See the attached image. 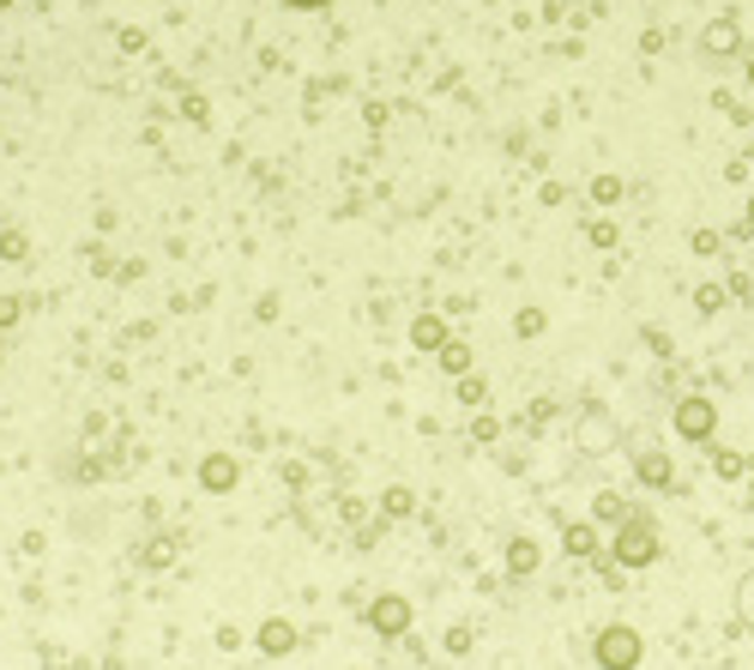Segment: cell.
Here are the masks:
<instances>
[{
    "instance_id": "cell-7",
    "label": "cell",
    "mask_w": 754,
    "mask_h": 670,
    "mask_svg": "<svg viewBox=\"0 0 754 670\" xmlns=\"http://www.w3.org/2000/svg\"><path fill=\"white\" fill-rule=\"evenodd\" d=\"M508 568H513V574H532V568H537V544L520 538V544L508 550Z\"/></svg>"
},
{
    "instance_id": "cell-6",
    "label": "cell",
    "mask_w": 754,
    "mask_h": 670,
    "mask_svg": "<svg viewBox=\"0 0 754 670\" xmlns=\"http://www.w3.org/2000/svg\"><path fill=\"white\" fill-rule=\"evenodd\" d=\"M199 489H211V496L235 489V460H230V453H211V460L199 465Z\"/></svg>"
},
{
    "instance_id": "cell-2",
    "label": "cell",
    "mask_w": 754,
    "mask_h": 670,
    "mask_svg": "<svg viewBox=\"0 0 754 670\" xmlns=\"http://www.w3.org/2000/svg\"><path fill=\"white\" fill-rule=\"evenodd\" d=\"M368 629L387 634V641L411 634V598H399V592H380L375 605H368Z\"/></svg>"
},
{
    "instance_id": "cell-8",
    "label": "cell",
    "mask_w": 754,
    "mask_h": 670,
    "mask_svg": "<svg viewBox=\"0 0 754 670\" xmlns=\"http://www.w3.org/2000/svg\"><path fill=\"white\" fill-rule=\"evenodd\" d=\"M598 544H592V526H573L568 532V556H592Z\"/></svg>"
},
{
    "instance_id": "cell-9",
    "label": "cell",
    "mask_w": 754,
    "mask_h": 670,
    "mask_svg": "<svg viewBox=\"0 0 754 670\" xmlns=\"http://www.w3.org/2000/svg\"><path fill=\"white\" fill-rule=\"evenodd\" d=\"M284 7H296V13H314V7H326V0H284Z\"/></svg>"
},
{
    "instance_id": "cell-5",
    "label": "cell",
    "mask_w": 754,
    "mask_h": 670,
    "mask_svg": "<svg viewBox=\"0 0 754 670\" xmlns=\"http://www.w3.org/2000/svg\"><path fill=\"white\" fill-rule=\"evenodd\" d=\"M260 653H272V658L296 653V622H284V617H266V622H260Z\"/></svg>"
},
{
    "instance_id": "cell-3",
    "label": "cell",
    "mask_w": 754,
    "mask_h": 670,
    "mask_svg": "<svg viewBox=\"0 0 754 670\" xmlns=\"http://www.w3.org/2000/svg\"><path fill=\"white\" fill-rule=\"evenodd\" d=\"M610 550H616V562H622V568H646L652 556H658V538H652V526H646V520H634V526H622V532H616V544H610Z\"/></svg>"
},
{
    "instance_id": "cell-4",
    "label": "cell",
    "mask_w": 754,
    "mask_h": 670,
    "mask_svg": "<svg viewBox=\"0 0 754 670\" xmlns=\"http://www.w3.org/2000/svg\"><path fill=\"white\" fill-rule=\"evenodd\" d=\"M713 429H718L713 399H701V393H694V399H682V405H677V435H682V441H706Z\"/></svg>"
},
{
    "instance_id": "cell-1",
    "label": "cell",
    "mask_w": 754,
    "mask_h": 670,
    "mask_svg": "<svg viewBox=\"0 0 754 670\" xmlns=\"http://www.w3.org/2000/svg\"><path fill=\"white\" fill-rule=\"evenodd\" d=\"M640 653H646V641H640V629H628V622H610V629H598V646H592L598 670H634Z\"/></svg>"
}]
</instances>
